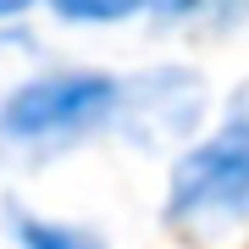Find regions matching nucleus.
I'll use <instances>...</instances> for the list:
<instances>
[{
    "label": "nucleus",
    "mask_w": 249,
    "mask_h": 249,
    "mask_svg": "<svg viewBox=\"0 0 249 249\" xmlns=\"http://www.w3.org/2000/svg\"><path fill=\"white\" fill-rule=\"evenodd\" d=\"M166 222L188 232H222L249 222V94H238L227 122L205 144L183 150V160L172 166Z\"/></svg>",
    "instance_id": "1"
},
{
    "label": "nucleus",
    "mask_w": 249,
    "mask_h": 249,
    "mask_svg": "<svg viewBox=\"0 0 249 249\" xmlns=\"http://www.w3.org/2000/svg\"><path fill=\"white\" fill-rule=\"evenodd\" d=\"M122 116V89L106 72H45L28 78L22 89L6 94L0 106V139L17 150H39V144H72L89 127H106Z\"/></svg>",
    "instance_id": "2"
},
{
    "label": "nucleus",
    "mask_w": 249,
    "mask_h": 249,
    "mask_svg": "<svg viewBox=\"0 0 249 249\" xmlns=\"http://www.w3.org/2000/svg\"><path fill=\"white\" fill-rule=\"evenodd\" d=\"M144 6L150 0H50V11L67 17V22H122L133 11H144Z\"/></svg>",
    "instance_id": "3"
},
{
    "label": "nucleus",
    "mask_w": 249,
    "mask_h": 249,
    "mask_svg": "<svg viewBox=\"0 0 249 249\" xmlns=\"http://www.w3.org/2000/svg\"><path fill=\"white\" fill-rule=\"evenodd\" d=\"M22 244L28 249H106V244H94L89 232L61 227V222H22Z\"/></svg>",
    "instance_id": "4"
},
{
    "label": "nucleus",
    "mask_w": 249,
    "mask_h": 249,
    "mask_svg": "<svg viewBox=\"0 0 249 249\" xmlns=\"http://www.w3.org/2000/svg\"><path fill=\"white\" fill-rule=\"evenodd\" d=\"M22 6H28V0H0V17H17Z\"/></svg>",
    "instance_id": "5"
}]
</instances>
